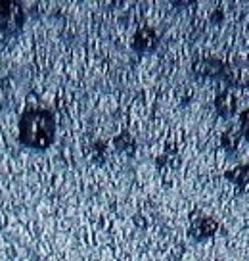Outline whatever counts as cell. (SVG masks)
<instances>
[{
    "label": "cell",
    "mask_w": 249,
    "mask_h": 261,
    "mask_svg": "<svg viewBox=\"0 0 249 261\" xmlns=\"http://www.w3.org/2000/svg\"><path fill=\"white\" fill-rule=\"evenodd\" d=\"M56 137V121L54 114L44 108L27 110L19 117V142L33 150H46L52 146Z\"/></svg>",
    "instance_id": "obj_1"
},
{
    "label": "cell",
    "mask_w": 249,
    "mask_h": 261,
    "mask_svg": "<svg viewBox=\"0 0 249 261\" xmlns=\"http://www.w3.org/2000/svg\"><path fill=\"white\" fill-rule=\"evenodd\" d=\"M23 25V10L17 2H0V29L6 35H16Z\"/></svg>",
    "instance_id": "obj_2"
},
{
    "label": "cell",
    "mask_w": 249,
    "mask_h": 261,
    "mask_svg": "<svg viewBox=\"0 0 249 261\" xmlns=\"http://www.w3.org/2000/svg\"><path fill=\"white\" fill-rule=\"evenodd\" d=\"M218 230V223L213 217H207V215H200V217H196L192 221V225L188 228V234L196 240V242H200V240H207L211 238L215 232Z\"/></svg>",
    "instance_id": "obj_3"
},
{
    "label": "cell",
    "mask_w": 249,
    "mask_h": 261,
    "mask_svg": "<svg viewBox=\"0 0 249 261\" xmlns=\"http://www.w3.org/2000/svg\"><path fill=\"white\" fill-rule=\"evenodd\" d=\"M157 46V35L150 27H142L138 29L134 39H132V48L138 52H152Z\"/></svg>",
    "instance_id": "obj_4"
},
{
    "label": "cell",
    "mask_w": 249,
    "mask_h": 261,
    "mask_svg": "<svg viewBox=\"0 0 249 261\" xmlns=\"http://www.w3.org/2000/svg\"><path fill=\"white\" fill-rule=\"evenodd\" d=\"M226 179L234 182L240 190H245V187L249 185V163L238 165V167H234L232 171H226Z\"/></svg>",
    "instance_id": "obj_5"
},
{
    "label": "cell",
    "mask_w": 249,
    "mask_h": 261,
    "mask_svg": "<svg viewBox=\"0 0 249 261\" xmlns=\"http://www.w3.org/2000/svg\"><path fill=\"white\" fill-rule=\"evenodd\" d=\"M217 112L223 115V117H230V115L236 112V98H234L232 94H228V92L220 94V96L217 98Z\"/></svg>",
    "instance_id": "obj_6"
},
{
    "label": "cell",
    "mask_w": 249,
    "mask_h": 261,
    "mask_svg": "<svg viewBox=\"0 0 249 261\" xmlns=\"http://www.w3.org/2000/svg\"><path fill=\"white\" fill-rule=\"evenodd\" d=\"M240 129H241V135L249 140V110L245 112H241L240 115Z\"/></svg>",
    "instance_id": "obj_7"
}]
</instances>
